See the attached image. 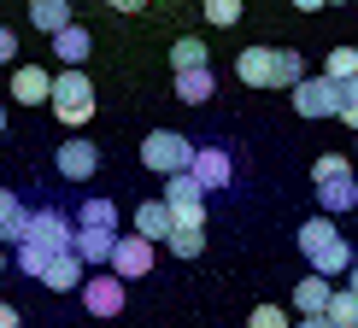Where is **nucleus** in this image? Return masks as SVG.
<instances>
[{"mask_svg": "<svg viewBox=\"0 0 358 328\" xmlns=\"http://www.w3.org/2000/svg\"><path fill=\"white\" fill-rule=\"evenodd\" d=\"M352 170H358V164H352Z\"/></svg>", "mask_w": 358, "mask_h": 328, "instance_id": "c03bdc74", "label": "nucleus"}, {"mask_svg": "<svg viewBox=\"0 0 358 328\" xmlns=\"http://www.w3.org/2000/svg\"><path fill=\"white\" fill-rule=\"evenodd\" d=\"M59 176H65V182H88V176L100 170V147L94 141H83V135H71L65 147H59Z\"/></svg>", "mask_w": 358, "mask_h": 328, "instance_id": "1a4fd4ad", "label": "nucleus"}, {"mask_svg": "<svg viewBox=\"0 0 358 328\" xmlns=\"http://www.w3.org/2000/svg\"><path fill=\"white\" fill-rule=\"evenodd\" d=\"M129 281L124 276H117V270H106V276H83V311H88V317H117V311H124V299H129Z\"/></svg>", "mask_w": 358, "mask_h": 328, "instance_id": "39448f33", "label": "nucleus"}, {"mask_svg": "<svg viewBox=\"0 0 358 328\" xmlns=\"http://www.w3.org/2000/svg\"><path fill=\"white\" fill-rule=\"evenodd\" d=\"M71 234H77V223L59 211V205H41V211H29V217H24V241H41L48 252H65V246H71Z\"/></svg>", "mask_w": 358, "mask_h": 328, "instance_id": "423d86ee", "label": "nucleus"}, {"mask_svg": "<svg viewBox=\"0 0 358 328\" xmlns=\"http://www.w3.org/2000/svg\"><path fill=\"white\" fill-rule=\"evenodd\" d=\"M112 246H117V229H83V223H77V234H71V252H77L88 270L112 264Z\"/></svg>", "mask_w": 358, "mask_h": 328, "instance_id": "f8f14e48", "label": "nucleus"}, {"mask_svg": "<svg viewBox=\"0 0 358 328\" xmlns=\"http://www.w3.org/2000/svg\"><path fill=\"white\" fill-rule=\"evenodd\" d=\"M306 77V59L294 53V47H276V77H271V88H294Z\"/></svg>", "mask_w": 358, "mask_h": 328, "instance_id": "393cba45", "label": "nucleus"}, {"mask_svg": "<svg viewBox=\"0 0 358 328\" xmlns=\"http://www.w3.org/2000/svg\"><path fill=\"white\" fill-rule=\"evenodd\" d=\"M247 328H288V311H282V305H252Z\"/></svg>", "mask_w": 358, "mask_h": 328, "instance_id": "2f4dec72", "label": "nucleus"}, {"mask_svg": "<svg viewBox=\"0 0 358 328\" xmlns=\"http://www.w3.org/2000/svg\"><path fill=\"white\" fill-rule=\"evenodd\" d=\"M171 229H176V217H171V205L165 200H147V205H136V234H147V241H171Z\"/></svg>", "mask_w": 358, "mask_h": 328, "instance_id": "dca6fc26", "label": "nucleus"}, {"mask_svg": "<svg viewBox=\"0 0 358 328\" xmlns=\"http://www.w3.org/2000/svg\"><path fill=\"white\" fill-rule=\"evenodd\" d=\"M77 223H83V229H117V205L112 200H83Z\"/></svg>", "mask_w": 358, "mask_h": 328, "instance_id": "a878e982", "label": "nucleus"}, {"mask_svg": "<svg viewBox=\"0 0 358 328\" xmlns=\"http://www.w3.org/2000/svg\"><path fill=\"white\" fill-rule=\"evenodd\" d=\"M288 328H335V322H329V317L317 311V317H300V322H288Z\"/></svg>", "mask_w": 358, "mask_h": 328, "instance_id": "c9c22d12", "label": "nucleus"}, {"mask_svg": "<svg viewBox=\"0 0 358 328\" xmlns=\"http://www.w3.org/2000/svg\"><path fill=\"white\" fill-rule=\"evenodd\" d=\"M106 6H112V12H141L147 0H106Z\"/></svg>", "mask_w": 358, "mask_h": 328, "instance_id": "e433bc0d", "label": "nucleus"}, {"mask_svg": "<svg viewBox=\"0 0 358 328\" xmlns=\"http://www.w3.org/2000/svg\"><path fill=\"white\" fill-rule=\"evenodd\" d=\"M206 24H241V0H206Z\"/></svg>", "mask_w": 358, "mask_h": 328, "instance_id": "7c9ffc66", "label": "nucleus"}, {"mask_svg": "<svg viewBox=\"0 0 358 328\" xmlns=\"http://www.w3.org/2000/svg\"><path fill=\"white\" fill-rule=\"evenodd\" d=\"M306 258H311V270H317V276H329V281L352 270V246L341 241V234H329V241H323L317 252H306Z\"/></svg>", "mask_w": 358, "mask_h": 328, "instance_id": "2eb2a0df", "label": "nucleus"}, {"mask_svg": "<svg viewBox=\"0 0 358 328\" xmlns=\"http://www.w3.org/2000/svg\"><path fill=\"white\" fill-rule=\"evenodd\" d=\"M0 328H24V317H18V305H0Z\"/></svg>", "mask_w": 358, "mask_h": 328, "instance_id": "f704fd0d", "label": "nucleus"}, {"mask_svg": "<svg viewBox=\"0 0 358 328\" xmlns=\"http://www.w3.org/2000/svg\"><path fill=\"white\" fill-rule=\"evenodd\" d=\"M294 6H300V12H317V6H329V0H294Z\"/></svg>", "mask_w": 358, "mask_h": 328, "instance_id": "4c0bfd02", "label": "nucleus"}, {"mask_svg": "<svg viewBox=\"0 0 358 328\" xmlns=\"http://www.w3.org/2000/svg\"><path fill=\"white\" fill-rule=\"evenodd\" d=\"M335 117H341L347 129H358V77L341 82V106H335Z\"/></svg>", "mask_w": 358, "mask_h": 328, "instance_id": "c756f323", "label": "nucleus"}, {"mask_svg": "<svg viewBox=\"0 0 358 328\" xmlns=\"http://www.w3.org/2000/svg\"><path fill=\"white\" fill-rule=\"evenodd\" d=\"M352 264H358V246H352Z\"/></svg>", "mask_w": 358, "mask_h": 328, "instance_id": "79ce46f5", "label": "nucleus"}, {"mask_svg": "<svg viewBox=\"0 0 358 328\" xmlns=\"http://www.w3.org/2000/svg\"><path fill=\"white\" fill-rule=\"evenodd\" d=\"M0 135H6V106H0Z\"/></svg>", "mask_w": 358, "mask_h": 328, "instance_id": "a19ab883", "label": "nucleus"}, {"mask_svg": "<svg viewBox=\"0 0 358 328\" xmlns=\"http://www.w3.org/2000/svg\"><path fill=\"white\" fill-rule=\"evenodd\" d=\"M329 293H335V281H329V276H317V270H311V276L300 281V288H294V311H300V317H317V311H323V305H329Z\"/></svg>", "mask_w": 358, "mask_h": 328, "instance_id": "f3484780", "label": "nucleus"}, {"mask_svg": "<svg viewBox=\"0 0 358 328\" xmlns=\"http://www.w3.org/2000/svg\"><path fill=\"white\" fill-rule=\"evenodd\" d=\"M83 276H88V264L65 246V252H53V258H48V270H41L36 281H41L48 293H77V288H83Z\"/></svg>", "mask_w": 358, "mask_h": 328, "instance_id": "9d476101", "label": "nucleus"}, {"mask_svg": "<svg viewBox=\"0 0 358 328\" xmlns=\"http://www.w3.org/2000/svg\"><path fill=\"white\" fill-rule=\"evenodd\" d=\"M212 70L206 65H194V70H176V100H188V106H206V100H212Z\"/></svg>", "mask_w": 358, "mask_h": 328, "instance_id": "aec40b11", "label": "nucleus"}, {"mask_svg": "<svg viewBox=\"0 0 358 328\" xmlns=\"http://www.w3.org/2000/svg\"><path fill=\"white\" fill-rule=\"evenodd\" d=\"M29 24L41 36H53L59 24H71V0H29Z\"/></svg>", "mask_w": 358, "mask_h": 328, "instance_id": "412c9836", "label": "nucleus"}, {"mask_svg": "<svg viewBox=\"0 0 358 328\" xmlns=\"http://www.w3.org/2000/svg\"><path fill=\"white\" fill-rule=\"evenodd\" d=\"M141 164L153 176H171V170H188L194 164V141L176 135V129H153V135L141 141Z\"/></svg>", "mask_w": 358, "mask_h": 328, "instance_id": "f03ea898", "label": "nucleus"}, {"mask_svg": "<svg viewBox=\"0 0 358 328\" xmlns=\"http://www.w3.org/2000/svg\"><path fill=\"white\" fill-rule=\"evenodd\" d=\"M0 276H6V241H0Z\"/></svg>", "mask_w": 358, "mask_h": 328, "instance_id": "ea45409f", "label": "nucleus"}, {"mask_svg": "<svg viewBox=\"0 0 358 328\" xmlns=\"http://www.w3.org/2000/svg\"><path fill=\"white\" fill-rule=\"evenodd\" d=\"M352 135H358V129H352Z\"/></svg>", "mask_w": 358, "mask_h": 328, "instance_id": "37998d69", "label": "nucleus"}, {"mask_svg": "<svg viewBox=\"0 0 358 328\" xmlns=\"http://www.w3.org/2000/svg\"><path fill=\"white\" fill-rule=\"evenodd\" d=\"M106 270H117L124 281L153 276V241H147V234H117V246H112V264H106Z\"/></svg>", "mask_w": 358, "mask_h": 328, "instance_id": "0eeeda50", "label": "nucleus"}, {"mask_svg": "<svg viewBox=\"0 0 358 328\" xmlns=\"http://www.w3.org/2000/svg\"><path fill=\"white\" fill-rule=\"evenodd\" d=\"M347 288H352V293H358V264H352V276H347Z\"/></svg>", "mask_w": 358, "mask_h": 328, "instance_id": "58836bf2", "label": "nucleus"}, {"mask_svg": "<svg viewBox=\"0 0 358 328\" xmlns=\"http://www.w3.org/2000/svg\"><path fill=\"white\" fill-rule=\"evenodd\" d=\"M0 65H18V36L0 24Z\"/></svg>", "mask_w": 358, "mask_h": 328, "instance_id": "72a5a7b5", "label": "nucleus"}, {"mask_svg": "<svg viewBox=\"0 0 358 328\" xmlns=\"http://www.w3.org/2000/svg\"><path fill=\"white\" fill-rule=\"evenodd\" d=\"M323 317H329L335 328H358V293L352 288H335L329 305H323Z\"/></svg>", "mask_w": 358, "mask_h": 328, "instance_id": "4be33fe9", "label": "nucleus"}, {"mask_svg": "<svg viewBox=\"0 0 358 328\" xmlns=\"http://www.w3.org/2000/svg\"><path fill=\"white\" fill-rule=\"evenodd\" d=\"M194 65H206V41H200V36H176V47H171V70H194Z\"/></svg>", "mask_w": 358, "mask_h": 328, "instance_id": "b1692460", "label": "nucleus"}, {"mask_svg": "<svg viewBox=\"0 0 358 328\" xmlns=\"http://www.w3.org/2000/svg\"><path fill=\"white\" fill-rule=\"evenodd\" d=\"M323 70H329L335 82H347V77H358V47H335V53H329V65H323Z\"/></svg>", "mask_w": 358, "mask_h": 328, "instance_id": "c85d7f7f", "label": "nucleus"}, {"mask_svg": "<svg viewBox=\"0 0 358 328\" xmlns=\"http://www.w3.org/2000/svg\"><path fill=\"white\" fill-rule=\"evenodd\" d=\"M288 94H294V112L311 117V124H317V117H335V106H341V82L329 77V70H323V77H311V70H306Z\"/></svg>", "mask_w": 358, "mask_h": 328, "instance_id": "7ed1b4c3", "label": "nucleus"}, {"mask_svg": "<svg viewBox=\"0 0 358 328\" xmlns=\"http://www.w3.org/2000/svg\"><path fill=\"white\" fill-rule=\"evenodd\" d=\"M165 246L176 252V258H200V252H206V229H200V223H176Z\"/></svg>", "mask_w": 358, "mask_h": 328, "instance_id": "5701e85b", "label": "nucleus"}, {"mask_svg": "<svg viewBox=\"0 0 358 328\" xmlns=\"http://www.w3.org/2000/svg\"><path fill=\"white\" fill-rule=\"evenodd\" d=\"M24 200H18V193H12V188H0V241H6V246H18L24 241Z\"/></svg>", "mask_w": 358, "mask_h": 328, "instance_id": "6ab92c4d", "label": "nucleus"}, {"mask_svg": "<svg viewBox=\"0 0 358 328\" xmlns=\"http://www.w3.org/2000/svg\"><path fill=\"white\" fill-rule=\"evenodd\" d=\"M159 200L171 205V217H176V223H200V229H206V188L194 182V170H171Z\"/></svg>", "mask_w": 358, "mask_h": 328, "instance_id": "20e7f679", "label": "nucleus"}, {"mask_svg": "<svg viewBox=\"0 0 358 328\" xmlns=\"http://www.w3.org/2000/svg\"><path fill=\"white\" fill-rule=\"evenodd\" d=\"M341 170H352V158H341V153H323L317 164H311V182H323V176H341Z\"/></svg>", "mask_w": 358, "mask_h": 328, "instance_id": "473e14b6", "label": "nucleus"}, {"mask_svg": "<svg viewBox=\"0 0 358 328\" xmlns=\"http://www.w3.org/2000/svg\"><path fill=\"white\" fill-rule=\"evenodd\" d=\"M88 47H94V36H88L83 24H59V29H53V53L65 59V65H83Z\"/></svg>", "mask_w": 358, "mask_h": 328, "instance_id": "a211bd4d", "label": "nucleus"}, {"mask_svg": "<svg viewBox=\"0 0 358 328\" xmlns=\"http://www.w3.org/2000/svg\"><path fill=\"white\" fill-rule=\"evenodd\" d=\"M48 106H53V117H59L65 129H83L88 117H94V82L83 77V65H65V70L53 77Z\"/></svg>", "mask_w": 358, "mask_h": 328, "instance_id": "f257e3e1", "label": "nucleus"}, {"mask_svg": "<svg viewBox=\"0 0 358 328\" xmlns=\"http://www.w3.org/2000/svg\"><path fill=\"white\" fill-rule=\"evenodd\" d=\"M317 188V205L329 217H341V211H352L358 205V170H341V176H323V182H311Z\"/></svg>", "mask_w": 358, "mask_h": 328, "instance_id": "9b49d317", "label": "nucleus"}, {"mask_svg": "<svg viewBox=\"0 0 358 328\" xmlns=\"http://www.w3.org/2000/svg\"><path fill=\"white\" fill-rule=\"evenodd\" d=\"M235 77H241L247 88H271V77H276V47H247L241 59H235Z\"/></svg>", "mask_w": 358, "mask_h": 328, "instance_id": "4468645a", "label": "nucleus"}, {"mask_svg": "<svg viewBox=\"0 0 358 328\" xmlns=\"http://www.w3.org/2000/svg\"><path fill=\"white\" fill-rule=\"evenodd\" d=\"M329 234H341V229H335V217H329V211H317L311 223H300V252H317Z\"/></svg>", "mask_w": 358, "mask_h": 328, "instance_id": "bb28decb", "label": "nucleus"}, {"mask_svg": "<svg viewBox=\"0 0 358 328\" xmlns=\"http://www.w3.org/2000/svg\"><path fill=\"white\" fill-rule=\"evenodd\" d=\"M48 94H53V77L41 65H12V100L18 106H48Z\"/></svg>", "mask_w": 358, "mask_h": 328, "instance_id": "ddd939ff", "label": "nucleus"}, {"mask_svg": "<svg viewBox=\"0 0 358 328\" xmlns=\"http://www.w3.org/2000/svg\"><path fill=\"white\" fill-rule=\"evenodd\" d=\"M194 182H200L206 193H217V188H229V176H235V158L223 153V147H194Z\"/></svg>", "mask_w": 358, "mask_h": 328, "instance_id": "6e6552de", "label": "nucleus"}, {"mask_svg": "<svg viewBox=\"0 0 358 328\" xmlns=\"http://www.w3.org/2000/svg\"><path fill=\"white\" fill-rule=\"evenodd\" d=\"M48 258H53V252L41 246V241H18V270L24 276H41V270H48Z\"/></svg>", "mask_w": 358, "mask_h": 328, "instance_id": "cd10ccee", "label": "nucleus"}]
</instances>
